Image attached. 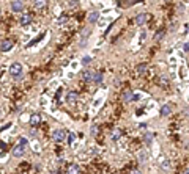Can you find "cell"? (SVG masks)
I'll use <instances>...</instances> for the list:
<instances>
[{
  "label": "cell",
  "instance_id": "1",
  "mask_svg": "<svg viewBox=\"0 0 189 174\" xmlns=\"http://www.w3.org/2000/svg\"><path fill=\"white\" fill-rule=\"evenodd\" d=\"M22 71H24V68H22V64H20L19 61H16V63H13L10 66V74L14 79H20V77H22Z\"/></svg>",
  "mask_w": 189,
  "mask_h": 174
},
{
  "label": "cell",
  "instance_id": "2",
  "mask_svg": "<svg viewBox=\"0 0 189 174\" xmlns=\"http://www.w3.org/2000/svg\"><path fill=\"white\" fill-rule=\"evenodd\" d=\"M52 138L57 143H61V141H65V138H68V136H66V132L63 129H55L54 134H52Z\"/></svg>",
  "mask_w": 189,
  "mask_h": 174
},
{
  "label": "cell",
  "instance_id": "3",
  "mask_svg": "<svg viewBox=\"0 0 189 174\" xmlns=\"http://www.w3.org/2000/svg\"><path fill=\"white\" fill-rule=\"evenodd\" d=\"M25 146H22L20 143H17L14 148H13V151H11V155L13 157H16V158H19V157H22L24 155V152H25Z\"/></svg>",
  "mask_w": 189,
  "mask_h": 174
},
{
  "label": "cell",
  "instance_id": "4",
  "mask_svg": "<svg viewBox=\"0 0 189 174\" xmlns=\"http://www.w3.org/2000/svg\"><path fill=\"white\" fill-rule=\"evenodd\" d=\"M13 46H14V41L13 39H3L2 43H0V50L2 52H10L11 49H13Z\"/></svg>",
  "mask_w": 189,
  "mask_h": 174
},
{
  "label": "cell",
  "instance_id": "5",
  "mask_svg": "<svg viewBox=\"0 0 189 174\" xmlns=\"http://www.w3.org/2000/svg\"><path fill=\"white\" fill-rule=\"evenodd\" d=\"M11 10L14 13H20L24 10V2L22 0H13L11 2Z\"/></svg>",
  "mask_w": 189,
  "mask_h": 174
},
{
  "label": "cell",
  "instance_id": "6",
  "mask_svg": "<svg viewBox=\"0 0 189 174\" xmlns=\"http://www.w3.org/2000/svg\"><path fill=\"white\" fill-rule=\"evenodd\" d=\"M20 25L22 27H25V25H29L30 22H32V14L30 13H22V14H20Z\"/></svg>",
  "mask_w": 189,
  "mask_h": 174
},
{
  "label": "cell",
  "instance_id": "7",
  "mask_svg": "<svg viewBox=\"0 0 189 174\" xmlns=\"http://www.w3.org/2000/svg\"><path fill=\"white\" fill-rule=\"evenodd\" d=\"M46 5H47V0H33V8L36 10V11L44 10Z\"/></svg>",
  "mask_w": 189,
  "mask_h": 174
},
{
  "label": "cell",
  "instance_id": "8",
  "mask_svg": "<svg viewBox=\"0 0 189 174\" xmlns=\"http://www.w3.org/2000/svg\"><path fill=\"white\" fill-rule=\"evenodd\" d=\"M39 122H41V115L39 113H33L30 116V126L36 127V126H39Z\"/></svg>",
  "mask_w": 189,
  "mask_h": 174
},
{
  "label": "cell",
  "instance_id": "9",
  "mask_svg": "<svg viewBox=\"0 0 189 174\" xmlns=\"http://www.w3.org/2000/svg\"><path fill=\"white\" fill-rule=\"evenodd\" d=\"M66 174H80V166H79L77 163L69 165L68 170H66Z\"/></svg>",
  "mask_w": 189,
  "mask_h": 174
},
{
  "label": "cell",
  "instance_id": "10",
  "mask_svg": "<svg viewBox=\"0 0 189 174\" xmlns=\"http://www.w3.org/2000/svg\"><path fill=\"white\" fill-rule=\"evenodd\" d=\"M77 93H74V91H69L66 96H65V100L68 102V104H74L76 100H77Z\"/></svg>",
  "mask_w": 189,
  "mask_h": 174
},
{
  "label": "cell",
  "instance_id": "11",
  "mask_svg": "<svg viewBox=\"0 0 189 174\" xmlns=\"http://www.w3.org/2000/svg\"><path fill=\"white\" fill-rule=\"evenodd\" d=\"M146 19H148V14H146V13H140V14L136 16V24L137 25H143Z\"/></svg>",
  "mask_w": 189,
  "mask_h": 174
},
{
  "label": "cell",
  "instance_id": "12",
  "mask_svg": "<svg viewBox=\"0 0 189 174\" xmlns=\"http://www.w3.org/2000/svg\"><path fill=\"white\" fill-rule=\"evenodd\" d=\"M170 111H172L170 105H162V107H161V111H159V115L162 116V118H165V116H169V115H170Z\"/></svg>",
  "mask_w": 189,
  "mask_h": 174
},
{
  "label": "cell",
  "instance_id": "13",
  "mask_svg": "<svg viewBox=\"0 0 189 174\" xmlns=\"http://www.w3.org/2000/svg\"><path fill=\"white\" fill-rule=\"evenodd\" d=\"M132 99H134V94H132L131 89H126V91L123 93V100L124 102H131Z\"/></svg>",
  "mask_w": 189,
  "mask_h": 174
},
{
  "label": "cell",
  "instance_id": "14",
  "mask_svg": "<svg viewBox=\"0 0 189 174\" xmlns=\"http://www.w3.org/2000/svg\"><path fill=\"white\" fill-rule=\"evenodd\" d=\"M93 79V71H83L82 72V80L83 82H92Z\"/></svg>",
  "mask_w": 189,
  "mask_h": 174
},
{
  "label": "cell",
  "instance_id": "15",
  "mask_svg": "<svg viewBox=\"0 0 189 174\" xmlns=\"http://www.w3.org/2000/svg\"><path fill=\"white\" fill-rule=\"evenodd\" d=\"M98 17H99V13L98 11H93V13H90V16H88V22H96L98 20Z\"/></svg>",
  "mask_w": 189,
  "mask_h": 174
},
{
  "label": "cell",
  "instance_id": "16",
  "mask_svg": "<svg viewBox=\"0 0 189 174\" xmlns=\"http://www.w3.org/2000/svg\"><path fill=\"white\" fill-rule=\"evenodd\" d=\"M158 82H159V85H161V86H167V85H169V80H167L165 75H161Z\"/></svg>",
  "mask_w": 189,
  "mask_h": 174
},
{
  "label": "cell",
  "instance_id": "17",
  "mask_svg": "<svg viewBox=\"0 0 189 174\" xmlns=\"http://www.w3.org/2000/svg\"><path fill=\"white\" fill-rule=\"evenodd\" d=\"M102 80V75L99 74V72H93V79H92V82H95V83H99Z\"/></svg>",
  "mask_w": 189,
  "mask_h": 174
},
{
  "label": "cell",
  "instance_id": "18",
  "mask_svg": "<svg viewBox=\"0 0 189 174\" xmlns=\"http://www.w3.org/2000/svg\"><path fill=\"white\" fill-rule=\"evenodd\" d=\"M120 136H121V130L120 129H115L114 134H112V140H118Z\"/></svg>",
  "mask_w": 189,
  "mask_h": 174
},
{
  "label": "cell",
  "instance_id": "19",
  "mask_svg": "<svg viewBox=\"0 0 189 174\" xmlns=\"http://www.w3.org/2000/svg\"><path fill=\"white\" fill-rule=\"evenodd\" d=\"M145 71H146V64H145V63H142V64L137 66V72H139V74H143Z\"/></svg>",
  "mask_w": 189,
  "mask_h": 174
},
{
  "label": "cell",
  "instance_id": "20",
  "mask_svg": "<svg viewBox=\"0 0 189 174\" xmlns=\"http://www.w3.org/2000/svg\"><path fill=\"white\" fill-rule=\"evenodd\" d=\"M90 134H92V135H98V134H99V127H98V126H92Z\"/></svg>",
  "mask_w": 189,
  "mask_h": 174
},
{
  "label": "cell",
  "instance_id": "21",
  "mask_svg": "<svg viewBox=\"0 0 189 174\" xmlns=\"http://www.w3.org/2000/svg\"><path fill=\"white\" fill-rule=\"evenodd\" d=\"M162 36H164V30H159V32H156L155 33V39H162Z\"/></svg>",
  "mask_w": 189,
  "mask_h": 174
},
{
  "label": "cell",
  "instance_id": "22",
  "mask_svg": "<svg viewBox=\"0 0 189 174\" xmlns=\"http://www.w3.org/2000/svg\"><path fill=\"white\" fill-rule=\"evenodd\" d=\"M161 168H162V170H165V171H167V170H170V163L167 162V160H164V162L161 163Z\"/></svg>",
  "mask_w": 189,
  "mask_h": 174
},
{
  "label": "cell",
  "instance_id": "23",
  "mask_svg": "<svg viewBox=\"0 0 189 174\" xmlns=\"http://www.w3.org/2000/svg\"><path fill=\"white\" fill-rule=\"evenodd\" d=\"M74 140H76V135H74V134H69V136H68V144H73Z\"/></svg>",
  "mask_w": 189,
  "mask_h": 174
},
{
  "label": "cell",
  "instance_id": "24",
  "mask_svg": "<svg viewBox=\"0 0 189 174\" xmlns=\"http://www.w3.org/2000/svg\"><path fill=\"white\" fill-rule=\"evenodd\" d=\"M145 141H146V144H151V141H153V135H151V134H146Z\"/></svg>",
  "mask_w": 189,
  "mask_h": 174
},
{
  "label": "cell",
  "instance_id": "25",
  "mask_svg": "<svg viewBox=\"0 0 189 174\" xmlns=\"http://www.w3.org/2000/svg\"><path fill=\"white\" fill-rule=\"evenodd\" d=\"M90 61H92V58H90V57H83V58H82V64H83V66H87Z\"/></svg>",
  "mask_w": 189,
  "mask_h": 174
},
{
  "label": "cell",
  "instance_id": "26",
  "mask_svg": "<svg viewBox=\"0 0 189 174\" xmlns=\"http://www.w3.org/2000/svg\"><path fill=\"white\" fill-rule=\"evenodd\" d=\"M19 143L22 144V146H25V148L29 146V141H27V138H20V140H19Z\"/></svg>",
  "mask_w": 189,
  "mask_h": 174
},
{
  "label": "cell",
  "instance_id": "27",
  "mask_svg": "<svg viewBox=\"0 0 189 174\" xmlns=\"http://www.w3.org/2000/svg\"><path fill=\"white\" fill-rule=\"evenodd\" d=\"M181 10H183V11H184V10H186V6L180 3V5H178V11H181Z\"/></svg>",
  "mask_w": 189,
  "mask_h": 174
},
{
  "label": "cell",
  "instance_id": "28",
  "mask_svg": "<svg viewBox=\"0 0 189 174\" xmlns=\"http://www.w3.org/2000/svg\"><path fill=\"white\" fill-rule=\"evenodd\" d=\"M183 49H184V52H189V44H184Z\"/></svg>",
  "mask_w": 189,
  "mask_h": 174
},
{
  "label": "cell",
  "instance_id": "29",
  "mask_svg": "<svg viewBox=\"0 0 189 174\" xmlns=\"http://www.w3.org/2000/svg\"><path fill=\"white\" fill-rule=\"evenodd\" d=\"M131 174H140V171H137V170H134V171H132Z\"/></svg>",
  "mask_w": 189,
  "mask_h": 174
},
{
  "label": "cell",
  "instance_id": "30",
  "mask_svg": "<svg viewBox=\"0 0 189 174\" xmlns=\"http://www.w3.org/2000/svg\"><path fill=\"white\" fill-rule=\"evenodd\" d=\"M184 174H189V168H187V170H186V171H184Z\"/></svg>",
  "mask_w": 189,
  "mask_h": 174
}]
</instances>
